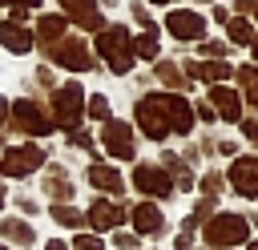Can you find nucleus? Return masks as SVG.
Listing matches in <instances>:
<instances>
[{
    "label": "nucleus",
    "mask_w": 258,
    "mask_h": 250,
    "mask_svg": "<svg viewBox=\"0 0 258 250\" xmlns=\"http://www.w3.org/2000/svg\"><path fill=\"white\" fill-rule=\"evenodd\" d=\"M32 36H36V44H40V48H44V44H56V40L64 36V12H60V16H40Z\"/></svg>",
    "instance_id": "4be33fe9"
},
{
    "label": "nucleus",
    "mask_w": 258,
    "mask_h": 250,
    "mask_svg": "<svg viewBox=\"0 0 258 250\" xmlns=\"http://www.w3.org/2000/svg\"><path fill=\"white\" fill-rule=\"evenodd\" d=\"M85 113H89L93 121H109V97H105V93L85 97Z\"/></svg>",
    "instance_id": "cd10ccee"
},
{
    "label": "nucleus",
    "mask_w": 258,
    "mask_h": 250,
    "mask_svg": "<svg viewBox=\"0 0 258 250\" xmlns=\"http://www.w3.org/2000/svg\"><path fill=\"white\" fill-rule=\"evenodd\" d=\"M48 214H52V222L64 226V230H85V210H77V206H69V202H52Z\"/></svg>",
    "instance_id": "5701e85b"
},
{
    "label": "nucleus",
    "mask_w": 258,
    "mask_h": 250,
    "mask_svg": "<svg viewBox=\"0 0 258 250\" xmlns=\"http://www.w3.org/2000/svg\"><path fill=\"white\" fill-rule=\"evenodd\" d=\"M234 77H238V89H242V101L258 109V65H242V69H238Z\"/></svg>",
    "instance_id": "393cba45"
},
{
    "label": "nucleus",
    "mask_w": 258,
    "mask_h": 250,
    "mask_svg": "<svg viewBox=\"0 0 258 250\" xmlns=\"http://www.w3.org/2000/svg\"><path fill=\"white\" fill-rule=\"evenodd\" d=\"M97 56L117 73V77H125L129 69H133V36H129V28L125 24H105L101 32H97Z\"/></svg>",
    "instance_id": "f03ea898"
},
{
    "label": "nucleus",
    "mask_w": 258,
    "mask_h": 250,
    "mask_svg": "<svg viewBox=\"0 0 258 250\" xmlns=\"http://www.w3.org/2000/svg\"><path fill=\"white\" fill-rule=\"evenodd\" d=\"M81 117H85V93H81V85L69 81V85H60V89H52V125L77 129Z\"/></svg>",
    "instance_id": "423d86ee"
},
{
    "label": "nucleus",
    "mask_w": 258,
    "mask_h": 250,
    "mask_svg": "<svg viewBox=\"0 0 258 250\" xmlns=\"http://www.w3.org/2000/svg\"><path fill=\"white\" fill-rule=\"evenodd\" d=\"M60 4H69V0H60Z\"/></svg>",
    "instance_id": "de8ad7c7"
},
{
    "label": "nucleus",
    "mask_w": 258,
    "mask_h": 250,
    "mask_svg": "<svg viewBox=\"0 0 258 250\" xmlns=\"http://www.w3.org/2000/svg\"><path fill=\"white\" fill-rule=\"evenodd\" d=\"M101 141H105V153L109 157H117V161H129L133 153H137V141H133V129H129V121H105V129H101Z\"/></svg>",
    "instance_id": "f8f14e48"
},
{
    "label": "nucleus",
    "mask_w": 258,
    "mask_h": 250,
    "mask_svg": "<svg viewBox=\"0 0 258 250\" xmlns=\"http://www.w3.org/2000/svg\"><path fill=\"white\" fill-rule=\"evenodd\" d=\"M44 250H69V242H64V238H48V242H44Z\"/></svg>",
    "instance_id": "4c0bfd02"
},
{
    "label": "nucleus",
    "mask_w": 258,
    "mask_h": 250,
    "mask_svg": "<svg viewBox=\"0 0 258 250\" xmlns=\"http://www.w3.org/2000/svg\"><path fill=\"white\" fill-rule=\"evenodd\" d=\"M250 48H254V65H258V44H250Z\"/></svg>",
    "instance_id": "37998d69"
},
{
    "label": "nucleus",
    "mask_w": 258,
    "mask_h": 250,
    "mask_svg": "<svg viewBox=\"0 0 258 250\" xmlns=\"http://www.w3.org/2000/svg\"><path fill=\"white\" fill-rule=\"evenodd\" d=\"M44 165V149L40 145H12L4 149V161H0V173L4 177H28Z\"/></svg>",
    "instance_id": "1a4fd4ad"
},
{
    "label": "nucleus",
    "mask_w": 258,
    "mask_h": 250,
    "mask_svg": "<svg viewBox=\"0 0 258 250\" xmlns=\"http://www.w3.org/2000/svg\"><path fill=\"white\" fill-rule=\"evenodd\" d=\"M226 185H230L238 198H258V157H254V153L234 157L230 169H226Z\"/></svg>",
    "instance_id": "9d476101"
},
{
    "label": "nucleus",
    "mask_w": 258,
    "mask_h": 250,
    "mask_svg": "<svg viewBox=\"0 0 258 250\" xmlns=\"http://www.w3.org/2000/svg\"><path fill=\"white\" fill-rule=\"evenodd\" d=\"M0 4H8V8H24V12H28V8H40V0H0Z\"/></svg>",
    "instance_id": "c9c22d12"
},
{
    "label": "nucleus",
    "mask_w": 258,
    "mask_h": 250,
    "mask_svg": "<svg viewBox=\"0 0 258 250\" xmlns=\"http://www.w3.org/2000/svg\"><path fill=\"white\" fill-rule=\"evenodd\" d=\"M133 121L149 141H165L173 133V125H169V93H145L137 101V109H133Z\"/></svg>",
    "instance_id": "7ed1b4c3"
},
{
    "label": "nucleus",
    "mask_w": 258,
    "mask_h": 250,
    "mask_svg": "<svg viewBox=\"0 0 258 250\" xmlns=\"http://www.w3.org/2000/svg\"><path fill=\"white\" fill-rule=\"evenodd\" d=\"M16 210H20V214H28V218H36V210H40V206H36L28 194H16Z\"/></svg>",
    "instance_id": "2f4dec72"
},
{
    "label": "nucleus",
    "mask_w": 258,
    "mask_h": 250,
    "mask_svg": "<svg viewBox=\"0 0 258 250\" xmlns=\"http://www.w3.org/2000/svg\"><path fill=\"white\" fill-rule=\"evenodd\" d=\"M113 250H141V238L133 230H113Z\"/></svg>",
    "instance_id": "c756f323"
},
{
    "label": "nucleus",
    "mask_w": 258,
    "mask_h": 250,
    "mask_svg": "<svg viewBox=\"0 0 258 250\" xmlns=\"http://www.w3.org/2000/svg\"><path fill=\"white\" fill-rule=\"evenodd\" d=\"M133 190L145 194L149 202H165V198H173V177L161 169V161H157V165H153V161H141V165L133 169Z\"/></svg>",
    "instance_id": "0eeeda50"
},
{
    "label": "nucleus",
    "mask_w": 258,
    "mask_h": 250,
    "mask_svg": "<svg viewBox=\"0 0 258 250\" xmlns=\"http://www.w3.org/2000/svg\"><path fill=\"white\" fill-rule=\"evenodd\" d=\"M210 105L222 121H242V93H234L230 85H210Z\"/></svg>",
    "instance_id": "2eb2a0df"
},
{
    "label": "nucleus",
    "mask_w": 258,
    "mask_h": 250,
    "mask_svg": "<svg viewBox=\"0 0 258 250\" xmlns=\"http://www.w3.org/2000/svg\"><path fill=\"white\" fill-rule=\"evenodd\" d=\"M0 206H4V185H0Z\"/></svg>",
    "instance_id": "c03bdc74"
},
{
    "label": "nucleus",
    "mask_w": 258,
    "mask_h": 250,
    "mask_svg": "<svg viewBox=\"0 0 258 250\" xmlns=\"http://www.w3.org/2000/svg\"><path fill=\"white\" fill-rule=\"evenodd\" d=\"M230 48H234L230 40H206V44H202V56H206V60H226Z\"/></svg>",
    "instance_id": "c85d7f7f"
},
{
    "label": "nucleus",
    "mask_w": 258,
    "mask_h": 250,
    "mask_svg": "<svg viewBox=\"0 0 258 250\" xmlns=\"http://www.w3.org/2000/svg\"><path fill=\"white\" fill-rule=\"evenodd\" d=\"M0 149H4V141H0Z\"/></svg>",
    "instance_id": "49530a36"
},
{
    "label": "nucleus",
    "mask_w": 258,
    "mask_h": 250,
    "mask_svg": "<svg viewBox=\"0 0 258 250\" xmlns=\"http://www.w3.org/2000/svg\"><path fill=\"white\" fill-rule=\"evenodd\" d=\"M234 8H238V12H246V16H254V20H258V0H238V4H234Z\"/></svg>",
    "instance_id": "f704fd0d"
},
{
    "label": "nucleus",
    "mask_w": 258,
    "mask_h": 250,
    "mask_svg": "<svg viewBox=\"0 0 258 250\" xmlns=\"http://www.w3.org/2000/svg\"><path fill=\"white\" fill-rule=\"evenodd\" d=\"M0 24H4V20H0Z\"/></svg>",
    "instance_id": "09e8293b"
},
{
    "label": "nucleus",
    "mask_w": 258,
    "mask_h": 250,
    "mask_svg": "<svg viewBox=\"0 0 258 250\" xmlns=\"http://www.w3.org/2000/svg\"><path fill=\"white\" fill-rule=\"evenodd\" d=\"M129 222V206L125 202H117V198H93L89 202V210H85V226L93 230V234H113V230H121Z\"/></svg>",
    "instance_id": "20e7f679"
},
{
    "label": "nucleus",
    "mask_w": 258,
    "mask_h": 250,
    "mask_svg": "<svg viewBox=\"0 0 258 250\" xmlns=\"http://www.w3.org/2000/svg\"><path fill=\"white\" fill-rule=\"evenodd\" d=\"M40 190H44L52 202H73V181H69V173H64L60 165H52V169L40 177Z\"/></svg>",
    "instance_id": "6ab92c4d"
},
{
    "label": "nucleus",
    "mask_w": 258,
    "mask_h": 250,
    "mask_svg": "<svg viewBox=\"0 0 258 250\" xmlns=\"http://www.w3.org/2000/svg\"><path fill=\"white\" fill-rule=\"evenodd\" d=\"M153 77H157L169 93H185V89H189V77H185V69H181L177 60H157V65H153Z\"/></svg>",
    "instance_id": "a211bd4d"
},
{
    "label": "nucleus",
    "mask_w": 258,
    "mask_h": 250,
    "mask_svg": "<svg viewBox=\"0 0 258 250\" xmlns=\"http://www.w3.org/2000/svg\"><path fill=\"white\" fill-rule=\"evenodd\" d=\"M157 24H149V28H141L137 36H133V56H141V60H157Z\"/></svg>",
    "instance_id": "b1692460"
},
{
    "label": "nucleus",
    "mask_w": 258,
    "mask_h": 250,
    "mask_svg": "<svg viewBox=\"0 0 258 250\" xmlns=\"http://www.w3.org/2000/svg\"><path fill=\"white\" fill-rule=\"evenodd\" d=\"M0 238H4V246H16V250H32L36 246V230L24 218H0Z\"/></svg>",
    "instance_id": "dca6fc26"
},
{
    "label": "nucleus",
    "mask_w": 258,
    "mask_h": 250,
    "mask_svg": "<svg viewBox=\"0 0 258 250\" xmlns=\"http://www.w3.org/2000/svg\"><path fill=\"white\" fill-rule=\"evenodd\" d=\"M0 250H12V246H4V242H0Z\"/></svg>",
    "instance_id": "a18cd8bd"
},
{
    "label": "nucleus",
    "mask_w": 258,
    "mask_h": 250,
    "mask_svg": "<svg viewBox=\"0 0 258 250\" xmlns=\"http://www.w3.org/2000/svg\"><path fill=\"white\" fill-rule=\"evenodd\" d=\"M69 145H77V149H89V145H93V137H89L85 129H69Z\"/></svg>",
    "instance_id": "7c9ffc66"
},
{
    "label": "nucleus",
    "mask_w": 258,
    "mask_h": 250,
    "mask_svg": "<svg viewBox=\"0 0 258 250\" xmlns=\"http://www.w3.org/2000/svg\"><path fill=\"white\" fill-rule=\"evenodd\" d=\"M165 32L177 36V40H202L206 36V16L194 12V8H173V12H165Z\"/></svg>",
    "instance_id": "ddd939ff"
},
{
    "label": "nucleus",
    "mask_w": 258,
    "mask_h": 250,
    "mask_svg": "<svg viewBox=\"0 0 258 250\" xmlns=\"http://www.w3.org/2000/svg\"><path fill=\"white\" fill-rule=\"evenodd\" d=\"M69 250H109V246H105L101 234H93V230H77V234L69 238Z\"/></svg>",
    "instance_id": "a878e982"
},
{
    "label": "nucleus",
    "mask_w": 258,
    "mask_h": 250,
    "mask_svg": "<svg viewBox=\"0 0 258 250\" xmlns=\"http://www.w3.org/2000/svg\"><path fill=\"white\" fill-rule=\"evenodd\" d=\"M246 250H258V238H250V242H246Z\"/></svg>",
    "instance_id": "ea45409f"
},
{
    "label": "nucleus",
    "mask_w": 258,
    "mask_h": 250,
    "mask_svg": "<svg viewBox=\"0 0 258 250\" xmlns=\"http://www.w3.org/2000/svg\"><path fill=\"white\" fill-rule=\"evenodd\" d=\"M4 121H8V101L0 97V125H4Z\"/></svg>",
    "instance_id": "58836bf2"
},
{
    "label": "nucleus",
    "mask_w": 258,
    "mask_h": 250,
    "mask_svg": "<svg viewBox=\"0 0 258 250\" xmlns=\"http://www.w3.org/2000/svg\"><path fill=\"white\" fill-rule=\"evenodd\" d=\"M149 4H177V0H149Z\"/></svg>",
    "instance_id": "79ce46f5"
},
{
    "label": "nucleus",
    "mask_w": 258,
    "mask_h": 250,
    "mask_svg": "<svg viewBox=\"0 0 258 250\" xmlns=\"http://www.w3.org/2000/svg\"><path fill=\"white\" fill-rule=\"evenodd\" d=\"M89 185L105 198H121L125 194V177L117 173V165H105V161H93L89 165Z\"/></svg>",
    "instance_id": "4468645a"
},
{
    "label": "nucleus",
    "mask_w": 258,
    "mask_h": 250,
    "mask_svg": "<svg viewBox=\"0 0 258 250\" xmlns=\"http://www.w3.org/2000/svg\"><path fill=\"white\" fill-rule=\"evenodd\" d=\"M238 125H242V137H246V141H254V145H258V121H250V117H242V121H238Z\"/></svg>",
    "instance_id": "72a5a7b5"
},
{
    "label": "nucleus",
    "mask_w": 258,
    "mask_h": 250,
    "mask_svg": "<svg viewBox=\"0 0 258 250\" xmlns=\"http://www.w3.org/2000/svg\"><path fill=\"white\" fill-rule=\"evenodd\" d=\"M250 230H258V214H254V218H250Z\"/></svg>",
    "instance_id": "a19ab883"
},
{
    "label": "nucleus",
    "mask_w": 258,
    "mask_h": 250,
    "mask_svg": "<svg viewBox=\"0 0 258 250\" xmlns=\"http://www.w3.org/2000/svg\"><path fill=\"white\" fill-rule=\"evenodd\" d=\"M129 226H133L137 238H161V234H165V210L145 198V202L129 206Z\"/></svg>",
    "instance_id": "9b49d317"
},
{
    "label": "nucleus",
    "mask_w": 258,
    "mask_h": 250,
    "mask_svg": "<svg viewBox=\"0 0 258 250\" xmlns=\"http://www.w3.org/2000/svg\"><path fill=\"white\" fill-rule=\"evenodd\" d=\"M44 56L60 69H73V73H89L97 65V56L89 52V44L81 36H60L56 44H44Z\"/></svg>",
    "instance_id": "39448f33"
},
{
    "label": "nucleus",
    "mask_w": 258,
    "mask_h": 250,
    "mask_svg": "<svg viewBox=\"0 0 258 250\" xmlns=\"http://www.w3.org/2000/svg\"><path fill=\"white\" fill-rule=\"evenodd\" d=\"M0 44L8 52H28V48H36V36L28 28H16V24H0Z\"/></svg>",
    "instance_id": "aec40b11"
},
{
    "label": "nucleus",
    "mask_w": 258,
    "mask_h": 250,
    "mask_svg": "<svg viewBox=\"0 0 258 250\" xmlns=\"http://www.w3.org/2000/svg\"><path fill=\"white\" fill-rule=\"evenodd\" d=\"M64 16H69L77 28H89V32H101V28H105V16H101L97 0H69V4H64Z\"/></svg>",
    "instance_id": "f3484780"
},
{
    "label": "nucleus",
    "mask_w": 258,
    "mask_h": 250,
    "mask_svg": "<svg viewBox=\"0 0 258 250\" xmlns=\"http://www.w3.org/2000/svg\"><path fill=\"white\" fill-rule=\"evenodd\" d=\"M198 234H202L206 250H242L250 242V218L234 214V210H218Z\"/></svg>",
    "instance_id": "f257e3e1"
},
{
    "label": "nucleus",
    "mask_w": 258,
    "mask_h": 250,
    "mask_svg": "<svg viewBox=\"0 0 258 250\" xmlns=\"http://www.w3.org/2000/svg\"><path fill=\"white\" fill-rule=\"evenodd\" d=\"M198 190H202V198H222V194H226V177L210 169V173L198 177Z\"/></svg>",
    "instance_id": "bb28decb"
},
{
    "label": "nucleus",
    "mask_w": 258,
    "mask_h": 250,
    "mask_svg": "<svg viewBox=\"0 0 258 250\" xmlns=\"http://www.w3.org/2000/svg\"><path fill=\"white\" fill-rule=\"evenodd\" d=\"M214 149H218V153H226V157H238V145H234V141H218Z\"/></svg>",
    "instance_id": "e433bc0d"
},
{
    "label": "nucleus",
    "mask_w": 258,
    "mask_h": 250,
    "mask_svg": "<svg viewBox=\"0 0 258 250\" xmlns=\"http://www.w3.org/2000/svg\"><path fill=\"white\" fill-rule=\"evenodd\" d=\"M8 117L16 121V129H24V133H36V137H48L56 125H52V117L44 113V105H36L32 97H20V101H12L8 105Z\"/></svg>",
    "instance_id": "6e6552de"
},
{
    "label": "nucleus",
    "mask_w": 258,
    "mask_h": 250,
    "mask_svg": "<svg viewBox=\"0 0 258 250\" xmlns=\"http://www.w3.org/2000/svg\"><path fill=\"white\" fill-rule=\"evenodd\" d=\"M226 40H230V44H258V28H254V20H246V16H230V20H226Z\"/></svg>",
    "instance_id": "412c9836"
},
{
    "label": "nucleus",
    "mask_w": 258,
    "mask_h": 250,
    "mask_svg": "<svg viewBox=\"0 0 258 250\" xmlns=\"http://www.w3.org/2000/svg\"><path fill=\"white\" fill-rule=\"evenodd\" d=\"M194 117H202V121H218V113H214L210 101H198V105H194Z\"/></svg>",
    "instance_id": "473e14b6"
}]
</instances>
